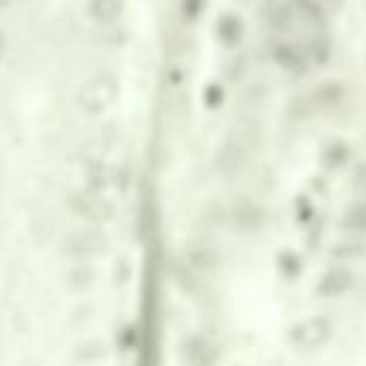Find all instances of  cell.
<instances>
[{
	"mask_svg": "<svg viewBox=\"0 0 366 366\" xmlns=\"http://www.w3.org/2000/svg\"><path fill=\"white\" fill-rule=\"evenodd\" d=\"M118 96V82L111 73H96L77 90V105L86 114L105 111Z\"/></svg>",
	"mask_w": 366,
	"mask_h": 366,
	"instance_id": "6da1fadb",
	"label": "cell"
},
{
	"mask_svg": "<svg viewBox=\"0 0 366 366\" xmlns=\"http://www.w3.org/2000/svg\"><path fill=\"white\" fill-rule=\"evenodd\" d=\"M332 332H334V327H332L330 319L321 317V315H313V317H306V319L292 325V330H289V341H292V345L298 347V349L313 352L330 341Z\"/></svg>",
	"mask_w": 366,
	"mask_h": 366,
	"instance_id": "7a4b0ae2",
	"label": "cell"
},
{
	"mask_svg": "<svg viewBox=\"0 0 366 366\" xmlns=\"http://www.w3.org/2000/svg\"><path fill=\"white\" fill-rule=\"evenodd\" d=\"M354 285V274L347 268L336 266L325 270L321 274V279L315 285V294L321 298H338L343 294H347Z\"/></svg>",
	"mask_w": 366,
	"mask_h": 366,
	"instance_id": "3957f363",
	"label": "cell"
},
{
	"mask_svg": "<svg viewBox=\"0 0 366 366\" xmlns=\"http://www.w3.org/2000/svg\"><path fill=\"white\" fill-rule=\"evenodd\" d=\"M248 163V152H246V146L238 140H229L221 152H219V159H217V165H219V171L227 178H234L238 173H242V169L246 167Z\"/></svg>",
	"mask_w": 366,
	"mask_h": 366,
	"instance_id": "277c9868",
	"label": "cell"
},
{
	"mask_svg": "<svg viewBox=\"0 0 366 366\" xmlns=\"http://www.w3.org/2000/svg\"><path fill=\"white\" fill-rule=\"evenodd\" d=\"M231 219H234V225L242 231H255L263 225V210L261 206H257L255 202H238L231 210Z\"/></svg>",
	"mask_w": 366,
	"mask_h": 366,
	"instance_id": "5b68a950",
	"label": "cell"
},
{
	"mask_svg": "<svg viewBox=\"0 0 366 366\" xmlns=\"http://www.w3.org/2000/svg\"><path fill=\"white\" fill-rule=\"evenodd\" d=\"M125 11V0H88V15L99 26L118 22Z\"/></svg>",
	"mask_w": 366,
	"mask_h": 366,
	"instance_id": "8992f818",
	"label": "cell"
},
{
	"mask_svg": "<svg viewBox=\"0 0 366 366\" xmlns=\"http://www.w3.org/2000/svg\"><path fill=\"white\" fill-rule=\"evenodd\" d=\"M266 19H268V24L272 26L274 30H279V32H287V30L296 28L289 0H268Z\"/></svg>",
	"mask_w": 366,
	"mask_h": 366,
	"instance_id": "52a82bcc",
	"label": "cell"
},
{
	"mask_svg": "<svg viewBox=\"0 0 366 366\" xmlns=\"http://www.w3.org/2000/svg\"><path fill=\"white\" fill-rule=\"evenodd\" d=\"M184 358L191 366H212L217 360V352L206 338H191L184 345Z\"/></svg>",
	"mask_w": 366,
	"mask_h": 366,
	"instance_id": "ba28073f",
	"label": "cell"
},
{
	"mask_svg": "<svg viewBox=\"0 0 366 366\" xmlns=\"http://www.w3.org/2000/svg\"><path fill=\"white\" fill-rule=\"evenodd\" d=\"M345 99V88L338 82H323L311 94V105L317 109H330L336 107Z\"/></svg>",
	"mask_w": 366,
	"mask_h": 366,
	"instance_id": "9c48e42d",
	"label": "cell"
},
{
	"mask_svg": "<svg viewBox=\"0 0 366 366\" xmlns=\"http://www.w3.org/2000/svg\"><path fill=\"white\" fill-rule=\"evenodd\" d=\"M292 5V15H294V26L302 28H317L321 24V11L311 0H289Z\"/></svg>",
	"mask_w": 366,
	"mask_h": 366,
	"instance_id": "30bf717a",
	"label": "cell"
},
{
	"mask_svg": "<svg viewBox=\"0 0 366 366\" xmlns=\"http://www.w3.org/2000/svg\"><path fill=\"white\" fill-rule=\"evenodd\" d=\"M330 255L336 261H358L366 255V242L360 236L343 238L330 248Z\"/></svg>",
	"mask_w": 366,
	"mask_h": 366,
	"instance_id": "8fae6325",
	"label": "cell"
},
{
	"mask_svg": "<svg viewBox=\"0 0 366 366\" xmlns=\"http://www.w3.org/2000/svg\"><path fill=\"white\" fill-rule=\"evenodd\" d=\"M341 227L349 231L352 236H362L366 234V204H354L343 212Z\"/></svg>",
	"mask_w": 366,
	"mask_h": 366,
	"instance_id": "7c38bea8",
	"label": "cell"
},
{
	"mask_svg": "<svg viewBox=\"0 0 366 366\" xmlns=\"http://www.w3.org/2000/svg\"><path fill=\"white\" fill-rule=\"evenodd\" d=\"M274 61L283 69H287V71H300V69H304V56H302V52L296 45H289V43L277 45Z\"/></svg>",
	"mask_w": 366,
	"mask_h": 366,
	"instance_id": "4fadbf2b",
	"label": "cell"
},
{
	"mask_svg": "<svg viewBox=\"0 0 366 366\" xmlns=\"http://www.w3.org/2000/svg\"><path fill=\"white\" fill-rule=\"evenodd\" d=\"M80 202H82V206H80L82 215H86L90 219H96V221L107 219L109 212H111V208L107 206V202H103L101 197H86L84 195V197H80Z\"/></svg>",
	"mask_w": 366,
	"mask_h": 366,
	"instance_id": "5bb4252c",
	"label": "cell"
},
{
	"mask_svg": "<svg viewBox=\"0 0 366 366\" xmlns=\"http://www.w3.org/2000/svg\"><path fill=\"white\" fill-rule=\"evenodd\" d=\"M347 159H349V148H347L343 142H332L330 146H325L323 150V163L325 167H341Z\"/></svg>",
	"mask_w": 366,
	"mask_h": 366,
	"instance_id": "9a60e30c",
	"label": "cell"
},
{
	"mask_svg": "<svg viewBox=\"0 0 366 366\" xmlns=\"http://www.w3.org/2000/svg\"><path fill=\"white\" fill-rule=\"evenodd\" d=\"M219 34L225 43H236L240 41V36H242V24H240V19L234 17V15H225L221 22H219Z\"/></svg>",
	"mask_w": 366,
	"mask_h": 366,
	"instance_id": "2e32d148",
	"label": "cell"
},
{
	"mask_svg": "<svg viewBox=\"0 0 366 366\" xmlns=\"http://www.w3.org/2000/svg\"><path fill=\"white\" fill-rule=\"evenodd\" d=\"M80 238H82L80 242H75V240H71V242H73V248L82 250V253H86V250H94L101 244V238L96 234H80Z\"/></svg>",
	"mask_w": 366,
	"mask_h": 366,
	"instance_id": "e0dca14e",
	"label": "cell"
},
{
	"mask_svg": "<svg viewBox=\"0 0 366 366\" xmlns=\"http://www.w3.org/2000/svg\"><path fill=\"white\" fill-rule=\"evenodd\" d=\"M202 3H204V0H184L186 17H197V13L202 11Z\"/></svg>",
	"mask_w": 366,
	"mask_h": 366,
	"instance_id": "ac0fdd59",
	"label": "cell"
},
{
	"mask_svg": "<svg viewBox=\"0 0 366 366\" xmlns=\"http://www.w3.org/2000/svg\"><path fill=\"white\" fill-rule=\"evenodd\" d=\"M3 47H5V36H3V32H0V52H3Z\"/></svg>",
	"mask_w": 366,
	"mask_h": 366,
	"instance_id": "d6986e66",
	"label": "cell"
},
{
	"mask_svg": "<svg viewBox=\"0 0 366 366\" xmlns=\"http://www.w3.org/2000/svg\"><path fill=\"white\" fill-rule=\"evenodd\" d=\"M7 5H9V0H0V11H3V9H5Z\"/></svg>",
	"mask_w": 366,
	"mask_h": 366,
	"instance_id": "ffe728a7",
	"label": "cell"
}]
</instances>
